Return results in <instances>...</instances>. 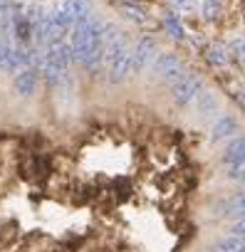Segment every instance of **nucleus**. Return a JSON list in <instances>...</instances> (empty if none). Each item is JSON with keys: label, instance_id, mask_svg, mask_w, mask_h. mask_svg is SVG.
I'll use <instances>...</instances> for the list:
<instances>
[{"label": "nucleus", "instance_id": "16", "mask_svg": "<svg viewBox=\"0 0 245 252\" xmlns=\"http://www.w3.org/2000/svg\"><path fill=\"white\" fill-rule=\"evenodd\" d=\"M203 18L206 20L218 18V0H203Z\"/></svg>", "mask_w": 245, "mask_h": 252}, {"label": "nucleus", "instance_id": "5", "mask_svg": "<svg viewBox=\"0 0 245 252\" xmlns=\"http://www.w3.org/2000/svg\"><path fill=\"white\" fill-rule=\"evenodd\" d=\"M240 134V121L238 116L233 114H223L215 124H213V131H210V141L218 144V141H225V139H233Z\"/></svg>", "mask_w": 245, "mask_h": 252}, {"label": "nucleus", "instance_id": "2", "mask_svg": "<svg viewBox=\"0 0 245 252\" xmlns=\"http://www.w3.org/2000/svg\"><path fill=\"white\" fill-rule=\"evenodd\" d=\"M203 89H206V87H203V79H201V77L186 74V77H181L178 82H174V87H171V99H174V104H178V106H188V104L196 101V96H198Z\"/></svg>", "mask_w": 245, "mask_h": 252}, {"label": "nucleus", "instance_id": "18", "mask_svg": "<svg viewBox=\"0 0 245 252\" xmlns=\"http://www.w3.org/2000/svg\"><path fill=\"white\" fill-rule=\"evenodd\" d=\"M171 3H174L176 8H181V10H191V8H193V0H171Z\"/></svg>", "mask_w": 245, "mask_h": 252}, {"label": "nucleus", "instance_id": "13", "mask_svg": "<svg viewBox=\"0 0 245 252\" xmlns=\"http://www.w3.org/2000/svg\"><path fill=\"white\" fill-rule=\"evenodd\" d=\"M206 60H208L213 67H223V64H228V50L220 47V45H210V47L206 50Z\"/></svg>", "mask_w": 245, "mask_h": 252}, {"label": "nucleus", "instance_id": "19", "mask_svg": "<svg viewBox=\"0 0 245 252\" xmlns=\"http://www.w3.org/2000/svg\"><path fill=\"white\" fill-rule=\"evenodd\" d=\"M235 47H238V55H240V60H245V42H238Z\"/></svg>", "mask_w": 245, "mask_h": 252}, {"label": "nucleus", "instance_id": "7", "mask_svg": "<svg viewBox=\"0 0 245 252\" xmlns=\"http://www.w3.org/2000/svg\"><path fill=\"white\" fill-rule=\"evenodd\" d=\"M220 163L223 166H240V163H245V136H233L225 144Z\"/></svg>", "mask_w": 245, "mask_h": 252}, {"label": "nucleus", "instance_id": "3", "mask_svg": "<svg viewBox=\"0 0 245 252\" xmlns=\"http://www.w3.org/2000/svg\"><path fill=\"white\" fill-rule=\"evenodd\" d=\"M156 55H159V45H156V40L154 37H141L139 42H137V47L132 50V74L137 72H144L154 60H156Z\"/></svg>", "mask_w": 245, "mask_h": 252}, {"label": "nucleus", "instance_id": "1", "mask_svg": "<svg viewBox=\"0 0 245 252\" xmlns=\"http://www.w3.org/2000/svg\"><path fill=\"white\" fill-rule=\"evenodd\" d=\"M151 64H154V74H156V79H161V82L174 84V82H178L181 77H186V64H183L181 57L174 55V52L156 55V60H154Z\"/></svg>", "mask_w": 245, "mask_h": 252}, {"label": "nucleus", "instance_id": "17", "mask_svg": "<svg viewBox=\"0 0 245 252\" xmlns=\"http://www.w3.org/2000/svg\"><path fill=\"white\" fill-rule=\"evenodd\" d=\"M230 235L245 237V215H243V218H235V222L230 225Z\"/></svg>", "mask_w": 245, "mask_h": 252}, {"label": "nucleus", "instance_id": "6", "mask_svg": "<svg viewBox=\"0 0 245 252\" xmlns=\"http://www.w3.org/2000/svg\"><path fill=\"white\" fill-rule=\"evenodd\" d=\"M60 8H62L65 18L70 20V25H74L77 20H82V18H87V15L94 13L92 0H62Z\"/></svg>", "mask_w": 245, "mask_h": 252}, {"label": "nucleus", "instance_id": "15", "mask_svg": "<svg viewBox=\"0 0 245 252\" xmlns=\"http://www.w3.org/2000/svg\"><path fill=\"white\" fill-rule=\"evenodd\" d=\"M121 13H124L129 20H134V23H144V20H146V18H144V10L137 8V5H132V3H124V5H121Z\"/></svg>", "mask_w": 245, "mask_h": 252}, {"label": "nucleus", "instance_id": "10", "mask_svg": "<svg viewBox=\"0 0 245 252\" xmlns=\"http://www.w3.org/2000/svg\"><path fill=\"white\" fill-rule=\"evenodd\" d=\"M213 252H245V237H238V235H223L213 242L210 247Z\"/></svg>", "mask_w": 245, "mask_h": 252}, {"label": "nucleus", "instance_id": "9", "mask_svg": "<svg viewBox=\"0 0 245 252\" xmlns=\"http://www.w3.org/2000/svg\"><path fill=\"white\" fill-rule=\"evenodd\" d=\"M218 215L220 218H243L245 215V188L233 193L228 200H223L218 205Z\"/></svg>", "mask_w": 245, "mask_h": 252}, {"label": "nucleus", "instance_id": "8", "mask_svg": "<svg viewBox=\"0 0 245 252\" xmlns=\"http://www.w3.org/2000/svg\"><path fill=\"white\" fill-rule=\"evenodd\" d=\"M106 72H109V82L111 84L124 82L132 74V52H127V55H121V57L106 62Z\"/></svg>", "mask_w": 245, "mask_h": 252}, {"label": "nucleus", "instance_id": "4", "mask_svg": "<svg viewBox=\"0 0 245 252\" xmlns=\"http://www.w3.org/2000/svg\"><path fill=\"white\" fill-rule=\"evenodd\" d=\"M37 84H40V72H37V69L25 67V69H20V72L15 74L13 89H15V94H18V96L30 99V96L37 92Z\"/></svg>", "mask_w": 245, "mask_h": 252}, {"label": "nucleus", "instance_id": "12", "mask_svg": "<svg viewBox=\"0 0 245 252\" xmlns=\"http://www.w3.org/2000/svg\"><path fill=\"white\" fill-rule=\"evenodd\" d=\"M164 28H166V32H169L174 40H186V28H183V23L178 20V15L169 13V15L164 18Z\"/></svg>", "mask_w": 245, "mask_h": 252}, {"label": "nucleus", "instance_id": "11", "mask_svg": "<svg viewBox=\"0 0 245 252\" xmlns=\"http://www.w3.org/2000/svg\"><path fill=\"white\" fill-rule=\"evenodd\" d=\"M196 109H198V114H203V116L218 111V96H215L213 92H206V89H203V92L196 96Z\"/></svg>", "mask_w": 245, "mask_h": 252}, {"label": "nucleus", "instance_id": "14", "mask_svg": "<svg viewBox=\"0 0 245 252\" xmlns=\"http://www.w3.org/2000/svg\"><path fill=\"white\" fill-rule=\"evenodd\" d=\"M225 178L233 183H245V163L240 166H225Z\"/></svg>", "mask_w": 245, "mask_h": 252}]
</instances>
